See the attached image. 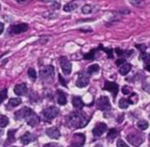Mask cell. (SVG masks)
<instances>
[{"label":"cell","instance_id":"6da1fadb","mask_svg":"<svg viewBox=\"0 0 150 147\" xmlns=\"http://www.w3.org/2000/svg\"><path fill=\"white\" fill-rule=\"evenodd\" d=\"M89 121V119L88 116L81 111H74L71 113L67 119L66 123L68 127L71 128H84Z\"/></svg>","mask_w":150,"mask_h":147},{"label":"cell","instance_id":"7a4b0ae2","mask_svg":"<svg viewBox=\"0 0 150 147\" xmlns=\"http://www.w3.org/2000/svg\"><path fill=\"white\" fill-rule=\"evenodd\" d=\"M42 113L44 119H46L48 121H51V120H53L54 118H56L58 115L59 110L56 106H50V107H47V108L43 109Z\"/></svg>","mask_w":150,"mask_h":147},{"label":"cell","instance_id":"3957f363","mask_svg":"<svg viewBox=\"0 0 150 147\" xmlns=\"http://www.w3.org/2000/svg\"><path fill=\"white\" fill-rule=\"evenodd\" d=\"M90 75L88 72H81L78 76V79L76 81V86L79 88H83L88 86L89 83V76Z\"/></svg>","mask_w":150,"mask_h":147},{"label":"cell","instance_id":"277c9868","mask_svg":"<svg viewBox=\"0 0 150 147\" xmlns=\"http://www.w3.org/2000/svg\"><path fill=\"white\" fill-rule=\"evenodd\" d=\"M55 75V71L54 67L50 65L43 66L40 70V76L43 80H50V78L52 79Z\"/></svg>","mask_w":150,"mask_h":147},{"label":"cell","instance_id":"5b68a950","mask_svg":"<svg viewBox=\"0 0 150 147\" xmlns=\"http://www.w3.org/2000/svg\"><path fill=\"white\" fill-rule=\"evenodd\" d=\"M96 107H97V109L103 111V112L110 110L111 106H110L109 98L106 96L100 97V98H98V100L96 101Z\"/></svg>","mask_w":150,"mask_h":147},{"label":"cell","instance_id":"8992f818","mask_svg":"<svg viewBox=\"0 0 150 147\" xmlns=\"http://www.w3.org/2000/svg\"><path fill=\"white\" fill-rule=\"evenodd\" d=\"M128 142L133 145V146H138V145H140L142 143H143V138L142 136H140V134L139 133H136V132H133V133H130L127 135L126 136Z\"/></svg>","mask_w":150,"mask_h":147},{"label":"cell","instance_id":"52a82bcc","mask_svg":"<svg viewBox=\"0 0 150 147\" xmlns=\"http://www.w3.org/2000/svg\"><path fill=\"white\" fill-rule=\"evenodd\" d=\"M104 91H108L112 93L113 95V98L115 100L117 93H118V91H119V86L117 83H114V82H109V81H106L105 83H104V86L103 88Z\"/></svg>","mask_w":150,"mask_h":147},{"label":"cell","instance_id":"ba28073f","mask_svg":"<svg viewBox=\"0 0 150 147\" xmlns=\"http://www.w3.org/2000/svg\"><path fill=\"white\" fill-rule=\"evenodd\" d=\"M32 112H33V110L29 107H22L21 109H20L14 113V118L17 121L26 120Z\"/></svg>","mask_w":150,"mask_h":147},{"label":"cell","instance_id":"9c48e42d","mask_svg":"<svg viewBox=\"0 0 150 147\" xmlns=\"http://www.w3.org/2000/svg\"><path fill=\"white\" fill-rule=\"evenodd\" d=\"M28 25L27 23H21V24H18V25H13L9 29V33L12 35H19L21 34L23 32H26L28 29Z\"/></svg>","mask_w":150,"mask_h":147},{"label":"cell","instance_id":"30bf717a","mask_svg":"<svg viewBox=\"0 0 150 147\" xmlns=\"http://www.w3.org/2000/svg\"><path fill=\"white\" fill-rule=\"evenodd\" d=\"M86 136L85 135L79 133V134H74L71 142V145L72 146H82L85 143Z\"/></svg>","mask_w":150,"mask_h":147},{"label":"cell","instance_id":"8fae6325","mask_svg":"<svg viewBox=\"0 0 150 147\" xmlns=\"http://www.w3.org/2000/svg\"><path fill=\"white\" fill-rule=\"evenodd\" d=\"M60 66L64 75H70L71 72V63L65 57L60 59Z\"/></svg>","mask_w":150,"mask_h":147},{"label":"cell","instance_id":"7c38bea8","mask_svg":"<svg viewBox=\"0 0 150 147\" xmlns=\"http://www.w3.org/2000/svg\"><path fill=\"white\" fill-rule=\"evenodd\" d=\"M107 130V125L103 122L97 123L93 129V135L95 136H101Z\"/></svg>","mask_w":150,"mask_h":147},{"label":"cell","instance_id":"4fadbf2b","mask_svg":"<svg viewBox=\"0 0 150 147\" xmlns=\"http://www.w3.org/2000/svg\"><path fill=\"white\" fill-rule=\"evenodd\" d=\"M27 121V123L31 126V127H35V125H37L39 122H40V118L38 117V115L33 111L29 115L28 117L25 120Z\"/></svg>","mask_w":150,"mask_h":147},{"label":"cell","instance_id":"5bb4252c","mask_svg":"<svg viewBox=\"0 0 150 147\" xmlns=\"http://www.w3.org/2000/svg\"><path fill=\"white\" fill-rule=\"evenodd\" d=\"M46 134L49 137L53 138V139H57L60 137L61 134L60 131L56 127H52V128H49L46 129Z\"/></svg>","mask_w":150,"mask_h":147},{"label":"cell","instance_id":"9a60e30c","mask_svg":"<svg viewBox=\"0 0 150 147\" xmlns=\"http://www.w3.org/2000/svg\"><path fill=\"white\" fill-rule=\"evenodd\" d=\"M27 92H28V88L26 83L17 84L14 87V93L18 96H24L27 94Z\"/></svg>","mask_w":150,"mask_h":147},{"label":"cell","instance_id":"2e32d148","mask_svg":"<svg viewBox=\"0 0 150 147\" xmlns=\"http://www.w3.org/2000/svg\"><path fill=\"white\" fill-rule=\"evenodd\" d=\"M35 136H34L33 134H31L30 132H26L21 137V143L26 145V144H28L29 143L35 141Z\"/></svg>","mask_w":150,"mask_h":147},{"label":"cell","instance_id":"e0dca14e","mask_svg":"<svg viewBox=\"0 0 150 147\" xmlns=\"http://www.w3.org/2000/svg\"><path fill=\"white\" fill-rule=\"evenodd\" d=\"M57 103L61 106H65L67 103L66 94L61 90H57Z\"/></svg>","mask_w":150,"mask_h":147},{"label":"cell","instance_id":"ac0fdd59","mask_svg":"<svg viewBox=\"0 0 150 147\" xmlns=\"http://www.w3.org/2000/svg\"><path fill=\"white\" fill-rule=\"evenodd\" d=\"M21 104V98H11L6 106V108L7 109H12L15 106H18L19 105Z\"/></svg>","mask_w":150,"mask_h":147},{"label":"cell","instance_id":"d6986e66","mask_svg":"<svg viewBox=\"0 0 150 147\" xmlns=\"http://www.w3.org/2000/svg\"><path fill=\"white\" fill-rule=\"evenodd\" d=\"M132 69V65L129 63H124L123 66L119 68V73L122 76H126L127 74L131 71Z\"/></svg>","mask_w":150,"mask_h":147},{"label":"cell","instance_id":"ffe728a7","mask_svg":"<svg viewBox=\"0 0 150 147\" xmlns=\"http://www.w3.org/2000/svg\"><path fill=\"white\" fill-rule=\"evenodd\" d=\"M72 105H73L74 107L79 108V109H81L84 106V103H83V101H82L81 97H73V98H72Z\"/></svg>","mask_w":150,"mask_h":147},{"label":"cell","instance_id":"44dd1931","mask_svg":"<svg viewBox=\"0 0 150 147\" xmlns=\"http://www.w3.org/2000/svg\"><path fill=\"white\" fill-rule=\"evenodd\" d=\"M115 51H116V53L117 54L118 57H130L133 53L132 50V51H124L121 48H116Z\"/></svg>","mask_w":150,"mask_h":147},{"label":"cell","instance_id":"7402d4cb","mask_svg":"<svg viewBox=\"0 0 150 147\" xmlns=\"http://www.w3.org/2000/svg\"><path fill=\"white\" fill-rule=\"evenodd\" d=\"M78 3L76 1H72V2H70L68 4H66L64 6V12H71L73 10H75L77 7H78Z\"/></svg>","mask_w":150,"mask_h":147},{"label":"cell","instance_id":"603a6c76","mask_svg":"<svg viewBox=\"0 0 150 147\" xmlns=\"http://www.w3.org/2000/svg\"><path fill=\"white\" fill-rule=\"evenodd\" d=\"M15 132L16 130L14 129H11L8 131V134H7V141L6 142L5 145H7V144H11L13 143L14 141H15Z\"/></svg>","mask_w":150,"mask_h":147},{"label":"cell","instance_id":"cb8c5ba5","mask_svg":"<svg viewBox=\"0 0 150 147\" xmlns=\"http://www.w3.org/2000/svg\"><path fill=\"white\" fill-rule=\"evenodd\" d=\"M117 136H118V131H117L116 128H110V129L109 130L108 135H107V138H108L110 141H112V140H114Z\"/></svg>","mask_w":150,"mask_h":147},{"label":"cell","instance_id":"d4e9b609","mask_svg":"<svg viewBox=\"0 0 150 147\" xmlns=\"http://www.w3.org/2000/svg\"><path fill=\"white\" fill-rule=\"evenodd\" d=\"M131 105V103H130V101H129V99H126V98H121L120 100H119V102H118V106H119V107L121 108V109H126V108H128V106Z\"/></svg>","mask_w":150,"mask_h":147},{"label":"cell","instance_id":"484cf974","mask_svg":"<svg viewBox=\"0 0 150 147\" xmlns=\"http://www.w3.org/2000/svg\"><path fill=\"white\" fill-rule=\"evenodd\" d=\"M148 126H149L148 122L145 120H141V121H139L137 122V127L140 130H146L148 128Z\"/></svg>","mask_w":150,"mask_h":147},{"label":"cell","instance_id":"4316f807","mask_svg":"<svg viewBox=\"0 0 150 147\" xmlns=\"http://www.w3.org/2000/svg\"><path fill=\"white\" fill-rule=\"evenodd\" d=\"M139 59H142L145 64H149L150 63V53L142 51L139 56Z\"/></svg>","mask_w":150,"mask_h":147},{"label":"cell","instance_id":"83f0119b","mask_svg":"<svg viewBox=\"0 0 150 147\" xmlns=\"http://www.w3.org/2000/svg\"><path fill=\"white\" fill-rule=\"evenodd\" d=\"M99 69H100V66H99L97 64H93V65H91L90 66H88L87 72L89 74V75H93V74L97 73V72L99 71Z\"/></svg>","mask_w":150,"mask_h":147},{"label":"cell","instance_id":"f1b7e54d","mask_svg":"<svg viewBox=\"0 0 150 147\" xmlns=\"http://www.w3.org/2000/svg\"><path fill=\"white\" fill-rule=\"evenodd\" d=\"M97 51H99V48L91 50L89 52H88V53H86L84 55V59H95V55H96Z\"/></svg>","mask_w":150,"mask_h":147},{"label":"cell","instance_id":"f546056e","mask_svg":"<svg viewBox=\"0 0 150 147\" xmlns=\"http://www.w3.org/2000/svg\"><path fill=\"white\" fill-rule=\"evenodd\" d=\"M9 120L5 115H0V128H5L8 125Z\"/></svg>","mask_w":150,"mask_h":147},{"label":"cell","instance_id":"4dcf8cb0","mask_svg":"<svg viewBox=\"0 0 150 147\" xmlns=\"http://www.w3.org/2000/svg\"><path fill=\"white\" fill-rule=\"evenodd\" d=\"M99 50H103V51H105L108 55L109 59H112L113 58V50L111 48H104L103 45L99 46Z\"/></svg>","mask_w":150,"mask_h":147},{"label":"cell","instance_id":"1f68e13d","mask_svg":"<svg viewBox=\"0 0 150 147\" xmlns=\"http://www.w3.org/2000/svg\"><path fill=\"white\" fill-rule=\"evenodd\" d=\"M128 1L134 7H141L144 5V1H143V0H128Z\"/></svg>","mask_w":150,"mask_h":147},{"label":"cell","instance_id":"d6a6232c","mask_svg":"<svg viewBox=\"0 0 150 147\" xmlns=\"http://www.w3.org/2000/svg\"><path fill=\"white\" fill-rule=\"evenodd\" d=\"M128 99H129L131 105H134V104H136V103L139 101V96H138L136 93L132 92V95L130 96V98H129Z\"/></svg>","mask_w":150,"mask_h":147},{"label":"cell","instance_id":"836d02e7","mask_svg":"<svg viewBox=\"0 0 150 147\" xmlns=\"http://www.w3.org/2000/svg\"><path fill=\"white\" fill-rule=\"evenodd\" d=\"M28 76H29L33 81L35 80L36 77H37V76H36V72H35V70L34 68H29V69L28 70Z\"/></svg>","mask_w":150,"mask_h":147},{"label":"cell","instance_id":"e575fe53","mask_svg":"<svg viewBox=\"0 0 150 147\" xmlns=\"http://www.w3.org/2000/svg\"><path fill=\"white\" fill-rule=\"evenodd\" d=\"M7 98V90L5 89L3 91H0V105L5 101V99Z\"/></svg>","mask_w":150,"mask_h":147},{"label":"cell","instance_id":"d590c367","mask_svg":"<svg viewBox=\"0 0 150 147\" xmlns=\"http://www.w3.org/2000/svg\"><path fill=\"white\" fill-rule=\"evenodd\" d=\"M132 92V89L131 87L127 86V85H125V86H124V87L122 88V93H123L124 95H129V94H131Z\"/></svg>","mask_w":150,"mask_h":147},{"label":"cell","instance_id":"8d00e7d4","mask_svg":"<svg viewBox=\"0 0 150 147\" xmlns=\"http://www.w3.org/2000/svg\"><path fill=\"white\" fill-rule=\"evenodd\" d=\"M93 10V7L89 5H86L82 7V13L85 14H90Z\"/></svg>","mask_w":150,"mask_h":147},{"label":"cell","instance_id":"74e56055","mask_svg":"<svg viewBox=\"0 0 150 147\" xmlns=\"http://www.w3.org/2000/svg\"><path fill=\"white\" fill-rule=\"evenodd\" d=\"M135 47H136L138 50H139L141 52H142V51H146V49H147V47H146V45L145 44H136Z\"/></svg>","mask_w":150,"mask_h":147},{"label":"cell","instance_id":"f35d334b","mask_svg":"<svg viewBox=\"0 0 150 147\" xmlns=\"http://www.w3.org/2000/svg\"><path fill=\"white\" fill-rule=\"evenodd\" d=\"M142 89H143L145 91H146L147 93H150V83H143V85H142Z\"/></svg>","mask_w":150,"mask_h":147},{"label":"cell","instance_id":"ab89813d","mask_svg":"<svg viewBox=\"0 0 150 147\" xmlns=\"http://www.w3.org/2000/svg\"><path fill=\"white\" fill-rule=\"evenodd\" d=\"M117 146H124V147H127V146H128V144L125 143L123 140H121V139H119V140L117 141Z\"/></svg>","mask_w":150,"mask_h":147},{"label":"cell","instance_id":"60d3db41","mask_svg":"<svg viewBox=\"0 0 150 147\" xmlns=\"http://www.w3.org/2000/svg\"><path fill=\"white\" fill-rule=\"evenodd\" d=\"M32 0H17V2L21 5H28L29 4Z\"/></svg>","mask_w":150,"mask_h":147},{"label":"cell","instance_id":"b9f144b4","mask_svg":"<svg viewBox=\"0 0 150 147\" xmlns=\"http://www.w3.org/2000/svg\"><path fill=\"white\" fill-rule=\"evenodd\" d=\"M124 63H125V59H119L116 61V65L117 66H119L120 65H123Z\"/></svg>","mask_w":150,"mask_h":147},{"label":"cell","instance_id":"7bdbcfd3","mask_svg":"<svg viewBox=\"0 0 150 147\" xmlns=\"http://www.w3.org/2000/svg\"><path fill=\"white\" fill-rule=\"evenodd\" d=\"M58 78H59V81L61 82V84H62L63 86L66 87V86H67V85H66V82L63 79V77L61 76V75H59V76H58Z\"/></svg>","mask_w":150,"mask_h":147},{"label":"cell","instance_id":"ee69618b","mask_svg":"<svg viewBox=\"0 0 150 147\" xmlns=\"http://www.w3.org/2000/svg\"><path fill=\"white\" fill-rule=\"evenodd\" d=\"M4 29H5V26H4V24L0 22V35H1V34L3 33V31H4Z\"/></svg>","mask_w":150,"mask_h":147},{"label":"cell","instance_id":"f6af8a7d","mask_svg":"<svg viewBox=\"0 0 150 147\" xmlns=\"http://www.w3.org/2000/svg\"><path fill=\"white\" fill-rule=\"evenodd\" d=\"M146 71H148V72H150V63L149 64H146V66H145V67H144Z\"/></svg>","mask_w":150,"mask_h":147},{"label":"cell","instance_id":"bcb514c9","mask_svg":"<svg viewBox=\"0 0 150 147\" xmlns=\"http://www.w3.org/2000/svg\"><path fill=\"white\" fill-rule=\"evenodd\" d=\"M42 1H44V2H47V1H49V0H42Z\"/></svg>","mask_w":150,"mask_h":147},{"label":"cell","instance_id":"7dc6e473","mask_svg":"<svg viewBox=\"0 0 150 147\" xmlns=\"http://www.w3.org/2000/svg\"><path fill=\"white\" fill-rule=\"evenodd\" d=\"M148 138H149V140H150V134H149V136H148Z\"/></svg>","mask_w":150,"mask_h":147},{"label":"cell","instance_id":"c3c4849f","mask_svg":"<svg viewBox=\"0 0 150 147\" xmlns=\"http://www.w3.org/2000/svg\"><path fill=\"white\" fill-rule=\"evenodd\" d=\"M0 9H1V6H0Z\"/></svg>","mask_w":150,"mask_h":147}]
</instances>
